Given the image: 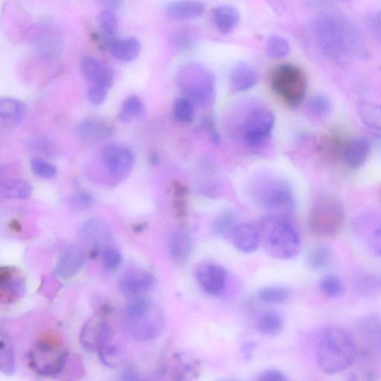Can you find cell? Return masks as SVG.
I'll list each match as a JSON object with an SVG mask.
<instances>
[{
    "label": "cell",
    "instance_id": "obj_1",
    "mask_svg": "<svg viewBox=\"0 0 381 381\" xmlns=\"http://www.w3.org/2000/svg\"><path fill=\"white\" fill-rule=\"evenodd\" d=\"M313 31L321 51L336 63H345L353 56L367 53L359 30L343 16H320L313 23Z\"/></svg>",
    "mask_w": 381,
    "mask_h": 381
},
{
    "label": "cell",
    "instance_id": "obj_2",
    "mask_svg": "<svg viewBox=\"0 0 381 381\" xmlns=\"http://www.w3.org/2000/svg\"><path fill=\"white\" fill-rule=\"evenodd\" d=\"M122 323L129 339L148 342L162 335L167 322L160 306L146 296H142L127 299Z\"/></svg>",
    "mask_w": 381,
    "mask_h": 381
},
{
    "label": "cell",
    "instance_id": "obj_3",
    "mask_svg": "<svg viewBox=\"0 0 381 381\" xmlns=\"http://www.w3.org/2000/svg\"><path fill=\"white\" fill-rule=\"evenodd\" d=\"M357 357L355 341L348 331L340 327L327 328L319 341L317 357L320 368L333 375L350 368Z\"/></svg>",
    "mask_w": 381,
    "mask_h": 381
},
{
    "label": "cell",
    "instance_id": "obj_4",
    "mask_svg": "<svg viewBox=\"0 0 381 381\" xmlns=\"http://www.w3.org/2000/svg\"><path fill=\"white\" fill-rule=\"evenodd\" d=\"M258 229L261 244L270 256L288 260L299 254L301 249L299 234L284 218L268 215L261 220Z\"/></svg>",
    "mask_w": 381,
    "mask_h": 381
},
{
    "label": "cell",
    "instance_id": "obj_5",
    "mask_svg": "<svg viewBox=\"0 0 381 381\" xmlns=\"http://www.w3.org/2000/svg\"><path fill=\"white\" fill-rule=\"evenodd\" d=\"M177 85L185 97L199 105L211 104L216 95V80L213 73L200 63L182 66L177 74Z\"/></svg>",
    "mask_w": 381,
    "mask_h": 381
},
{
    "label": "cell",
    "instance_id": "obj_6",
    "mask_svg": "<svg viewBox=\"0 0 381 381\" xmlns=\"http://www.w3.org/2000/svg\"><path fill=\"white\" fill-rule=\"evenodd\" d=\"M256 203L276 216H288L296 209L294 194L286 182L273 177H265L254 188Z\"/></svg>",
    "mask_w": 381,
    "mask_h": 381
},
{
    "label": "cell",
    "instance_id": "obj_7",
    "mask_svg": "<svg viewBox=\"0 0 381 381\" xmlns=\"http://www.w3.org/2000/svg\"><path fill=\"white\" fill-rule=\"evenodd\" d=\"M273 90L289 106L301 104L307 93L308 82L299 66L281 63L275 66L270 75Z\"/></svg>",
    "mask_w": 381,
    "mask_h": 381
},
{
    "label": "cell",
    "instance_id": "obj_8",
    "mask_svg": "<svg viewBox=\"0 0 381 381\" xmlns=\"http://www.w3.org/2000/svg\"><path fill=\"white\" fill-rule=\"evenodd\" d=\"M345 219L342 203L333 197H322L314 204L308 216V226L313 234L330 238L341 231Z\"/></svg>",
    "mask_w": 381,
    "mask_h": 381
},
{
    "label": "cell",
    "instance_id": "obj_9",
    "mask_svg": "<svg viewBox=\"0 0 381 381\" xmlns=\"http://www.w3.org/2000/svg\"><path fill=\"white\" fill-rule=\"evenodd\" d=\"M68 354L51 343H38L28 354L32 370L41 376H54L64 368Z\"/></svg>",
    "mask_w": 381,
    "mask_h": 381
},
{
    "label": "cell",
    "instance_id": "obj_10",
    "mask_svg": "<svg viewBox=\"0 0 381 381\" xmlns=\"http://www.w3.org/2000/svg\"><path fill=\"white\" fill-rule=\"evenodd\" d=\"M275 123V115L271 110L264 107L251 109L242 126L244 142L252 147L260 145L271 135Z\"/></svg>",
    "mask_w": 381,
    "mask_h": 381
},
{
    "label": "cell",
    "instance_id": "obj_11",
    "mask_svg": "<svg viewBox=\"0 0 381 381\" xmlns=\"http://www.w3.org/2000/svg\"><path fill=\"white\" fill-rule=\"evenodd\" d=\"M103 161L105 169L113 177L122 179L134 167L135 157L126 145L112 143L105 147Z\"/></svg>",
    "mask_w": 381,
    "mask_h": 381
},
{
    "label": "cell",
    "instance_id": "obj_12",
    "mask_svg": "<svg viewBox=\"0 0 381 381\" xmlns=\"http://www.w3.org/2000/svg\"><path fill=\"white\" fill-rule=\"evenodd\" d=\"M80 236L82 241L87 245L89 255L97 257L101 251L110 246L113 240L111 231L106 223L100 219L92 218L83 224Z\"/></svg>",
    "mask_w": 381,
    "mask_h": 381
},
{
    "label": "cell",
    "instance_id": "obj_13",
    "mask_svg": "<svg viewBox=\"0 0 381 381\" xmlns=\"http://www.w3.org/2000/svg\"><path fill=\"white\" fill-rule=\"evenodd\" d=\"M122 293L130 298L145 296L156 286V278L151 272L140 268H130L120 279Z\"/></svg>",
    "mask_w": 381,
    "mask_h": 381
},
{
    "label": "cell",
    "instance_id": "obj_14",
    "mask_svg": "<svg viewBox=\"0 0 381 381\" xmlns=\"http://www.w3.org/2000/svg\"><path fill=\"white\" fill-rule=\"evenodd\" d=\"M195 276L199 286L210 296H219L225 291L227 273L220 264L211 262L199 264Z\"/></svg>",
    "mask_w": 381,
    "mask_h": 381
},
{
    "label": "cell",
    "instance_id": "obj_15",
    "mask_svg": "<svg viewBox=\"0 0 381 381\" xmlns=\"http://www.w3.org/2000/svg\"><path fill=\"white\" fill-rule=\"evenodd\" d=\"M26 293V283L19 271L14 268L0 270V301L5 305L19 301Z\"/></svg>",
    "mask_w": 381,
    "mask_h": 381
},
{
    "label": "cell",
    "instance_id": "obj_16",
    "mask_svg": "<svg viewBox=\"0 0 381 381\" xmlns=\"http://www.w3.org/2000/svg\"><path fill=\"white\" fill-rule=\"evenodd\" d=\"M86 251L84 247L71 244L61 253L58 261L55 274L62 279H70L76 276L84 266Z\"/></svg>",
    "mask_w": 381,
    "mask_h": 381
},
{
    "label": "cell",
    "instance_id": "obj_17",
    "mask_svg": "<svg viewBox=\"0 0 381 381\" xmlns=\"http://www.w3.org/2000/svg\"><path fill=\"white\" fill-rule=\"evenodd\" d=\"M83 76L91 86H100L110 89L114 83V73L108 66L92 57L83 58L80 62Z\"/></svg>",
    "mask_w": 381,
    "mask_h": 381
},
{
    "label": "cell",
    "instance_id": "obj_18",
    "mask_svg": "<svg viewBox=\"0 0 381 381\" xmlns=\"http://www.w3.org/2000/svg\"><path fill=\"white\" fill-rule=\"evenodd\" d=\"M77 134L81 141L94 145L110 138L114 134V128L103 120L88 118L79 123Z\"/></svg>",
    "mask_w": 381,
    "mask_h": 381
},
{
    "label": "cell",
    "instance_id": "obj_19",
    "mask_svg": "<svg viewBox=\"0 0 381 381\" xmlns=\"http://www.w3.org/2000/svg\"><path fill=\"white\" fill-rule=\"evenodd\" d=\"M371 145L365 138H355L347 142L343 147L340 157L348 168L356 170L367 161Z\"/></svg>",
    "mask_w": 381,
    "mask_h": 381
},
{
    "label": "cell",
    "instance_id": "obj_20",
    "mask_svg": "<svg viewBox=\"0 0 381 381\" xmlns=\"http://www.w3.org/2000/svg\"><path fill=\"white\" fill-rule=\"evenodd\" d=\"M97 352L101 362L108 368L117 367L121 361L120 348L114 341L111 327L107 321L103 327Z\"/></svg>",
    "mask_w": 381,
    "mask_h": 381
},
{
    "label": "cell",
    "instance_id": "obj_21",
    "mask_svg": "<svg viewBox=\"0 0 381 381\" xmlns=\"http://www.w3.org/2000/svg\"><path fill=\"white\" fill-rule=\"evenodd\" d=\"M231 236L236 249L244 254L255 252L261 244L258 227L251 224L237 225Z\"/></svg>",
    "mask_w": 381,
    "mask_h": 381
},
{
    "label": "cell",
    "instance_id": "obj_22",
    "mask_svg": "<svg viewBox=\"0 0 381 381\" xmlns=\"http://www.w3.org/2000/svg\"><path fill=\"white\" fill-rule=\"evenodd\" d=\"M357 330L370 351L381 355V320L374 316L364 318L359 322Z\"/></svg>",
    "mask_w": 381,
    "mask_h": 381
},
{
    "label": "cell",
    "instance_id": "obj_23",
    "mask_svg": "<svg viewBox=\"0 0 381 381\" xmlns=\"http://www.w3.org/2000/svg\"><path fill=\"white\" fill-rule=\"evenodd\" d=\"M26 112V105L19 99L6 97L0 100V120L8 127H19L24 121Z\"/></svg>",
    "mask_w": 381,
    "mask_h": 381
},
{
    "label": "cell",
    "instance_id": "obj_24",
    "mask_svg": "<svg viewBox=\"0 0 381 381\" xmlns=\"http://www.w3.org/2000/svg\"><path fill=\"white\" fill-rule=\"evenodd\" d=\"M229 78L231 86L236 91L243 92L257 85L259 74L252 65L241 61L231 69Z\"/></svg>",
    "mask_w": 381,
    "mask_h": 381
},
{
    "label": "cell",
    "instance_id": "obj_25",
    "mask_svg": "<svg viewBox=\"0 0 381 381\" xmlns=\"http://www.w3.org/2000/svg\"><path fill=\"white\" fill-rule=\"evenodd\" d=\"M204 10V4L197 0H176L168 5L167 14L173 20H190L201 16Z\"/></svg>",
    "mask_w": 381,
    "mask_h": 381
},
{
    "label": "cell",
    "instance_id": "obj_26",
    "mask_svg": "<svg viewBox=\"0 0 381 381\" xmlns=\"http://www.w3.org/2000/svg\"><path fill=\"white\" fill-rule=\"evenodd\" d=\"M105 321L101 315L95 314L83 325L79 339L82 346L86 350L97 351Z\"/></svg>",
    "mask_w": 381,
    "mask_h": 381
},
{
    "label": "cell",
    "instance_id": "obj_27",
    "mask_svg": "<svg viewBox=\"0 0 381 381\" xmlns=\"http://www.w3.org/2000/svg\"><path fill=\"white\" fill-rule=\"evenodd\" d=\"M192 240L184 231H177L169 241V254L177 264H184L189 259L192 252Z\"/></svg>",
    "mask_w": 381,
    "mask_h": 381
},
{
    "label": "cell",
    "instance_id": "obj_28",
    "mask_svg": "<svg viewBox=\"0 0 381 381\" xmlns=\"http://www.w3.org/2000/svg\"><path fill=\"white\" fill-rule=\"evenodd\" d=\"M112 56L122 62L135 61L141 52L140 42L135 38L114 39L109 43Z\"/></svg>",
    "mask_w": 381,
    "mask_h": 381
},
{
    "label": "cell",
    "instance_id": "obj_29",
    "mask_svg": "<svg viewBox=\"0 0 381 381\" xmlns=\"http://www.w3.org/2000/svg\"><path fill=\"white\" fill-rule=\"evenodd\" d=\"M212 14L215 24L224 34H229L233 31L240 21L239 11L231 6L224 5L216 7Z\"/></svg>",
    "mask_w": 381,
    "mask_h": 381
},
{
    "label": "cell",
    "instance_id": "obj_30",
    "mask_svg": "<svg viewBox=\"0 0 381 381\" xmlns=\"http://www.w3.org/2000/svg\"><path fill=\"white\" fill-rule=\"evenodd\" d=\"M32 193V186L25 179H6L0 184V196L3 198L26 200Z\"/></svg>",
    "mask_w": 381,
    "mask_h": 381
},
{
    "label": "cell",
    "instance_id": "obj_31",
    "mask_svg": "<svg viewBox=\"0 0 381 381\" xmlns=\"http://www.w3.org/2000/svg\"><path fill=\"white\" fill-rule=\"evenodd\" d=\"M256 327L259 333L264 336H276L283 330L284 320L278 313L268 310L261 314L256 321Z\"/></svg>",
    "mask_w": 381,
    "mask_h": 381
},
{
    "label": "cell",
    "instance_id": "obj_32",
    "mask_svg": "<svg viewBox=\"0 0 381 381\" xmlns=\"http://www.w3.org/2000/svg\"><path fill=\"white\" fill-rule=\"evenodd\" d=\"M357 112L364 125L381 131V105L362 101L357 104Z\"/></svg>",
    "mask_w": 381,
    "mask_h": 381
},
{
    "label": "cell",
    "instance_id": "obj_33",
    "mask_svg": "<svg viewBox=\"0 0 381 381\" xmlns=\"http://www.w3.org/2000/svg\"><path fill=\"white\" fill-rule=\"evenodd\" d=\"M16 370V358L14 346L9 335L1 334L0 340V371L6 375L11 376Z\"/></svg>",
    "mask_w": 381,
    "mask_h": 381
},
{
    "label": "cell",
    "instance_id": "obj_34",
    "mask_svg": "<svg viewBox=\"0 0 381 381\" xmlns=\"http://www.w3.org/2000/svg\"><path fill=\"white\" fill-rule=\"evenodd\" d=\"M331 250L325 244L313 246L307 255L308 267L312 270H321L328 266L331 259Z\"/></svg>",
    "mask_w": 381,
    "mask_h": 381
},
{
    "label": "cell",
    "instance_id": "obj_35",
    "mask_svg": "<svg viewBox=\"0 0 381 381\" xmlns=\"http://www.w3.org/2000/svg\"><path fill=\"white\" fill-rule=\"evenodd\" d=\"M236 214L233 211L223 212L213 222L212 234L216 237H225L233 234L236 227Z\"/></svg>",
    "mask_w": 381,
    "mask_h": 381
},
{
    "label": "cell",
    "instance_id": "obj_36",
    "mask_svg": "<svg viewBox=\"0 0 381 381\" xmlns=\"http://www.w3.org/2000/svg\"><path fill=\"white\" fill-rule=\"evenodd\" d=\"M291 291L285 287L271 286L265 287L258 292L259 300L268 304H283L291 298Z\"/></svg>",
    "mask_w": 381,
    "mask_h": 381
},
{
    "label": "cell",
    "instance_id": "obj_37",
    "mask_svg": "<svg viewBox=\"0 0 381 381\" xmlns=\"http://www.w3.org/2000/svg\"><path fill=\"white\" fill-rule=\"evenodd\" d=\"M306 110L313 117L323 118L333 110V103L324 95H313L306 102Z\"/></svg>",
    "mask_w": 381,
    "mask_h": 381
},
{
    "label": "cell",
    "instance_id": "obj_38",
    "mask_svg": "<svg viewBox=\"0 0 381 381\" xmlns=\"http://www.w3.org/2000/svg\"><path fill=\"white\" fill-rule=\"evenodd\" d=\"M145 107L141 98L137 96L130 97L122 105L119 119L123 122H128L143 114Z\"/></svg>",
    "mask_w": 381,
    "mask_h": 381
},
{
    "label": "cell",
    "instance_id": "obj_39",
    "mask_svg": "<svg viewBox=\"0 0 381 381\" xmlns=\"http://www.w3.org/2000/svg\"><path fill=\"white\" fill-rule=\"evenodd\" d=\"M98 24L110 42L114 40L118 30V21L117 16L111 10L105 9L99 13Z\"/></svg>",
    "mask_w": 381,
    "mask_h": 381
},
{
    "label": "cell",
    "instance_id": "obj_40",
    "mask_svg": "<svg viewBox=\"0 0 381 381\" xmlns=\"http://www.w3.org/2000/svg\"><path fill=\"white\" fill-rule=\"evenodd\" d=\"M173 113L178 121L191 123L194 118L193 103L185 96L177 98L174 104Z\"/></svg>",
    "mask_w": 381,
    "mask_h": 381
},
{
    "label": "cell",
    "instance_id": "obj_41",
    "mask_svg": "<svg viewBox=\"0 0 381 381\" xmlns=\"http://www.w3.org/2000/svg\"><path fill=\"white\" fill-rule=\"evenodd\" d=\"M290 48L289 42L280 36L271 37L267 43V53L273 59L285 58L288 55Z\"/></svg>",
    "mask_w": 381,
    "mask_h": 381
},
{
    "label": "cell",
    "instance_id": "obj_42",
    "mask_svg": "<svg viewBox=\"0 0 381 381\" xmlns=\"http://www.w3.org/2000/svg\"><path fill=\"white\" fill-rule=\"evenodd\" d=\"M320 290L327 296L337 298L344 292V285L342 280L335 275H327L324 276L320 283Z\"/></svg>",
    "mask_w": 381,
    "mask_h": 381
},
{
    "label": "cell",
    "instance_id": "obj_43",
    "mask_svg": "<svg viewBox=\"0 0 381 381\" xmlns=\"http://www.w3.org/2000/svg\"><path fill=\"white\" fill-rule=\"evenodd\" d=\"M103 263L108 272L117 271L122 263V255L118 248L111 245L105 248L102 251Z\"/></svg>",
    "mask_w": 381,
    "mask_h": 381
},
{
    "label": "cell",
    "instance_id": "obj_44",
    "mask_svg": "<svg viewBox=\"0 0 381 381\" xmlns=\"http://www.w3.org/2000/svg\"><path fill=\"white\" fill-rule=\"evenodd\" d=\"M30 165L33 173L43 179L53 178L58 174L55 165L41 158L33 159Z\"/></svg>",
    "mask_w": 381,
    "mask_h": 381
},
{
    "label": "cell",
    "instance_id": "obj_45",
    "mask_svg": "<svg viewBox=\"0 0 381 381\" xmlns=\"http://www.w3.org/2000/svg\"><path fill=\"white\" fill-rule=\"evenodd\" d=\"M174 192L176 194L175 210L178 217L184 218L187 213L186 196L187 194V189L184 185L177 184L174 187Z\"/></svg>",
    "mask_w": 381,
    "mask_h": 381
},
{
    "label": "cell",
    "instance_id": "obj_46",
    "mask_svg": "<svg viewBox=\"0 0 381 381\" xmlns=\"http://www.w3.org/2000/svg\"><path fill=\"white\" fill-rule=\"evenodd\" d=\"M71 204L78 209H85L95 202L93 196L86 191H79L71 196Z\"/></svg>",
    "mask_w": 381,
    "mask_h": 381
},
{
    "label": "cell",
    "instance_id": "obj_47",
    "mask_svg": "<svg viewBox=\"0 0 381 381\" xmlns=\"http://www.w3.org/2000/svg\"><path fill=\"white\" fill-rule=\"evenodd\" d=\"M194 36L189 29L182 28L174 33L172 37V43L179 49H187L191 47L194 43Z\"/></svg>",
    "mask_w": 381,
    "mask_h": 381
},
{
    "label": "cell",
    "instance_id": "obj_48",
    "mask_svg": "<svg viewBox=\"0 0 381 381\" xmlns=\"http://www.w3.org/2000/svg\"><path fill=\"white\" fill-rule=\"evenodd\" d=\"M108 90L103 87L91 86L88 92L90 101L95 105H103L107 98Z\"/></svg>",
    "mask_w": 381,
    "mask_h": 381
},
{
    "label": "cell",
    "instance_id": "obj_49",
    "mask_svg": "<svg viewBox=\"0 0 381 381\" xmlns=\"http://www.w3.org/2000/svg\"><path fill=\"white\" fill-rule=\"evenodd\" d=\"M369 28L372 38L381 46V11L370 16Z\"/></svg>",
    "mask_w": 381,
    "mask_h": 381
},
{
    "label": "cell",
    "instance_id": "obj_50",
    "mask_svg": "<svg viewBox=\"0 0 381 381\" xmlns=\"http://www.w3.org/2000/svg\"><path fill=\"white\" fill-rule=\"evenodd\" d=\"M370 251L377 256H381V224H378L369 238Z\"/></svg>",
    "mask_w": 381,
    "mask_h": 381
},
{
    "label": "cell",
    "instance_id": "obj_51",
    "mask_svg": "<svg viewBox=\"0 0 381 381\" xmlns=\"http://www.w3.org/2000/svg\"><path fill=\"white\" fill-rule=\"evenodd\" d=\"M260 381H286V375L278 370H268L261 372L259 377Z\"/></svg>",
    "mask_w": 381,
    "mask_h": 381
},
{
    "label": "cell",
    "instance_id": "obj_52",
    "mask_svg": "<svg viewBox=\"0 0 381 381\" xmlns=\"http://www.w3.org/2000/svg\"><path fill=\"white\" fill-rule=\"evenodd\" d=\"M122 380L129 381L140 380V374L138 370L132 367L126 368L122 374Z\"/></svg>",
    "mask_w": 381,
    "mask_h": 381
},
{
    "label": "cell",
    "instance_id": "obj_53",
    "mask_svg": "<svg viewBox=\"0 0 381 381\" xmlns=\"http://www.w3.org/2000/svg\"><path fill=\"white\" fill-rule=\"evenodd\" d=\"M269 6L277 14H283L286 10V6L283 0H267Z\"/></svg>",
    "mask_w": 381,
    "mask_h": 381
},
{
    "label": "cell",
    "instance_id": "obj_54",
    "mask_svg": "<svg viewBox=\"0 0 381 381\" xmlns=\"http://www.w3.org/2000/svg\"><path fill=\"white\" fill-rule=\"evenodd\" d=\"M256 345L252 343H246L242 347V353L246 359H251L253 357V352L254 351Z\"/></svg>",
    "mask_w": 381,
    "mask_h": 381
},
{
    "label": "cell",
    "instance_id": "obj_55",
    "mask_svg": "<svg viewBox=\"0 0 381 381\" xmlns=\"http://www.w3.org/2000/svg\"><path fill=\"white\" fill-rule=\"evenodd\" d=\"M99 1L110 9L120 8L122 4V0H99Z\"/></svg>",
    "mask_w": 381,
    "mask_h": 381
},
{
    "label": "cell",
    "instance_id": "obj_56",
    "mask_svg": "<svg viewBox=\"0 0 381 381\" xmlns=\"http://www.w3.org/2000/svg\"><path fill=\"white\" fill-rule=\"evenodd\" d=\"M380 197H381V193H380Z\"/></svg>",
    "mask_w": 381,
    "mask_h": 381
}]
</instances>
